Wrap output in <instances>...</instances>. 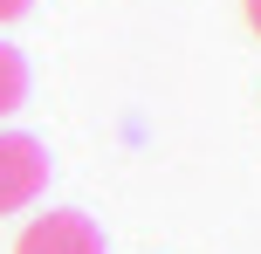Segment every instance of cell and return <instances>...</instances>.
<instances>
[{
    "mask_svg": "<svg viewBox=\"0 0 261 254\" xmlns=\"http://www.w3.org/2000/svg\"><path fill=\"white\" fill-rule=\"evenodd\" d=\"M48 192V145L28 131H0V213H21Z\"/></svg>",
    "mask_w": 261,
    "mask_h": 254,
    "instance_id": "cell-1",
    "label": "cell"
},
{
    "mask_svg": "<svg viewBox=\"0 0 261 254\" xmlns=\"http://www.w3.org/2000/svg\"><path fill=\"white\" fill-rule=\"evenodd\" d=\"M14 254H103V227L90 213H35Z\"/></svg>",
    "mask_w": 261,
    "mask_h": 254,
    "instance_id": "cell-2",
    "label": "cell"
},
{
    "mask_svg": "<svg viewBox=\"0 0 261 254\" xmlns=\"http://www.w3.org/2000/svg\"><path fill=\"white\" fill-rule=\"evenodd\" d=\"M21 103H28V62H21V48L0 41V117H14Z\"/></svg>",
    "mask_w": 261,
    "mask_h": 254,
    "instance_id": "cell-3",
    "label": "cell"
},
{
    "mask_svg": "<svg viewBox=\"0 0 261 254\" xmlns=\"http://www.w3.org/2000/svg\"><path fill=\"white\" fill-rule=\"evenodd\" d=\"M28 7H35V0H0V27H7V21H21Z\"/></svg>",
    "mask_w": 261,
    "mask_h": 254,
    "instance_id": "cell-4",
    "label": "cell"
},
{
    "mask_svg": "<svg viewBox=\"0 0 261 254\" xmlns=\"http://www.w3.org/2000/svg\"><path fill=\"white\" fill-rule=\"evenodd\" d=\"M241 7H248V27L261 35V0H241Z\"/></svg>",
    "mask_w": 261,
    "mask_h": 254,
    "instance_id": "cell-5",
    "label": "cell"
}]
</instances>
